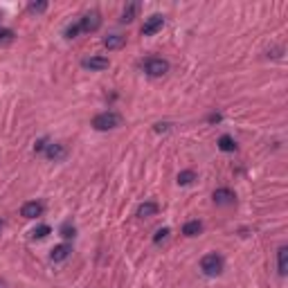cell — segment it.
Listing matches in <instances>:
<instances>
[{
	"instance_id": "13",
	"label": "cell",
	"mask_w": 288,
	"mask_h": 288,
	"mask_svg": "<svg viewBox=\"0 0 288 288\" xmlns=\"http://www.w3.org/2000/svg\"><path fill=\"white\" fill-rule=\"evenodd\" d=\"M277 264H279V275H286L288 272V248L286 245H282V248L277 250Z\"/></svg>"
},
{
	"instance_id": "3",
	"label": "cell",
	"mask_w": 288,
	"mask_h": 288,
	"mask_svg": "<svg viewBox=\"0 0 288 288\" xmlns=\"http://www.w3.org/2000/svg\"><path fill=\"white\" fill-rule=\"evenodd\" d=\"M144 70H146L149 77H162V74L169 72V61H167V59H160V56H151V59H146V63H144Z\"/></svg>"
},
{
	"instance_id": "5",
	"label": "cell",
	"mask_w": 288,
	"mask_h": 288,
	"mask_svg": "<svg viewBox=\"0 0 288 288\" xmlns=\"http://www.w3.org/2000/svg\"><path fill=\"white\" fill-rule=\"evenodd\" d=\"M162 25H165V18L160 16V14H153V16H149L146 21H144L142 25V34L144 36H153L155 32H160Z\"/></svg>"
},
{
	"instance_id": "4",
	"label": "cell",
	"mask_w": 288,
	"mask_h": 288,
	"mask_svg": "<svg viewBox=\"0 0 288 288\" xmlns=\"http://www.w3.org/2000/svg\"><path fill=\"white\" fill-rule=\"evenodd\" d=\"M101 25V16H99V11H88V14H83V18L79 21V29L81 32H97Z\"/></svg>"
},
{
	"instance_id": "8",
	"label": "cell",
	"mask_w": 288,
	"mask_h": 288,
	"mask_svg": "<svg viewBox=\"0 0 288 288\" xmlns=\"http://www.w3.org/2000/svg\"><path fill=\"white\" fill-rule=\"evenodd\" d=\"M45 155H48L50 160L59 162V160H63V158L68 155V151H66V146H63V144H48V146H45Z\"/></svg>"
},
{
	"instance_id": "1",
	"label": "cell",
	"mask_w": 288,
	"mask_h": 288,
	"mask_svg": "<svg viewBox=\"0 0 288 288\" xmlns=\"http://www.w3.org/2000/svg\"><path fill=\"white\" fill-rule=\"evenodd\" d=\"M122 124V115L115 111H106V113H99V115L93 120V126L97 131H111V128H117Z\"/></svg>"
},
{
	"instance_id": "22",
	"label": "cell",
	"mask_w": 288,
	"mask_h": 288,
	"mask_svg": "<svg viewBox=\"0 0 288 288\" xmlns=\"http://www.w3.org/2000/svg\"><path fill=\"white\" fill-rule=\"evenodd\" d=\"M167 237H169V227H162V230H158V232H155L153 241H155V243H162Z\"/></svg>"
},
{
	"instance_id": "19",
	"label": "cell",
	"mask_w": 288,
	"mask_h": 288,
	"mask_svg": "<svg viewBox=\"0 0 288 288\" xmlns=\"http://www.w3.org/2000/svg\"><path fill=\"white\" fill-rule=\"evenodd\" d=\"M194 178H196L194 171H180L178 173V185H189Z\"/></svg>"
},
{
	"instance_id": "10",
	"label": "cell",
	"mask_w": 288,
	"mask_h": 288,
	"mask_svg": "<svg viewBox=\"0 0 288 288\" xmlns=\"http://www.w3.org/2000/svg\"><path fill=\"white\" fill-rule=\"evenodd\" d=\"M70 252H72V248L68 243L54 245V248H52V252H50V259L52 261H66L68 257H70Z\"/></svg>"
},
{
	"instance_id": "24",
	"label": "cell",
	"mask_w": 288,
	"mask_h": 288,
	"mask_svg": "<svg viewBox=\"0 0 288 288\" xmlns=\"http://www.w3.org/2000/svg\"><path fill=\"white\" fill-rule=\"evenodd\" d=\"M45 146H48V140H41V142L34 146V151H45Z\"/></svg>"
},
{
	"instance_id": "9",
	"label": "cell",
	"mask_w": 288,
	"mask_h": 288,
	"mask_svg": "<svg viewBox=\"0 0 288 288\" xmlns=\"http://www.w3.org/2000/svg\"><path fill=\"white\" fill-rule=\"evenodd\" d=\"M214 203L216 205H232L234 203V192L232 189H216L214 192Z\"/></svg>"
},
{
	"instance_id": "21",
	"label": "cell",
	"mask_w": 288,
	"mask_h": 288,
	"mask_svg": "<svg viewBox=\"0 0 288 288\" xmlns=\"http://www.w3.org/2000/svg\"><path fill=\"white\" fill-rule=\"evenodd\" d=\"M27 9L32 11V14H41V11L48 9V2H29Z\"/></svg>"
},
{
	"instance_id": "14",
	"label": "cell",
	"mask_w": 288,
	"mask_h": 288,
	"mask_svg": "<svg viewBox=\"0 0 288 288\" xmlns=\"http://www.w3.org/2000/svg\"><path fill=\"white\" fill-rule=\"evenodd\" d=\"M200 230H203V223L200 221H189V223H185L183 234L185 237H196V234H200Z\"/></svg>"
},
{
	"instance_id": "20",
	"label": "cell",
	"mask_w": 288,
	"mask_h": 288,
	"mask_svg": "<svg viewBox=\"0 0 288 288\" xmlns=\"http://www.w3.org/2000/svg\"><path fill=\"white\" fill-rule=\"evenodd\" d=\"M11 41H14V32L0 27V45H7V43H11Z\"/></svg>"
},
{
	"instance_id": "15",
	"label": "cell",
	"mask_w": 288,
	"mask_h": 288,
	"mask_svg": "<svg viewBox=\"0 0 288 288\" xmlns=\"http://www.w3.org/2000/svg\"><path fill=\"white\" fill-rule=\"evenodd\" d=\"M218 149L225 151V153L237 149V142L232 140V135H221V138H218Z\"/></svg>"
},
{
	"instance_id": "18",
	"label": "cell",
	"mask_w": 288,
	"mask_h": 288,
	"mask_svg": "<svg viewBox=\"0 0 288 288\" xmlns=\"http://www.w3.org/2000/svg\"><path fill=\"white\" fill-rule=\"evenodd\" d=\"M74 234H77L74 225H72V223H63L61 225V237L63 239H74Z\"/></svg>"
},
{
	"instance_id": "26",
	"label": "cell",
	"mask_w": 288,
	"mask_h": 288,
	"mask_svg": "<svg viewBox=\"0 0 288 288\" xmlns=\"http://www.w3.org/2000/svg\"><path fill=\"white\" fill-rule=\"evenodd\" d=\"M0 18H2V14H0Z\"/></svg>"
},
{
	"instance_id": "23",
	"label": "cell",
	"mask_w": 288,
	"mask_h": 288,
	"mask_svg": "<svg viewBox=\"0 0 288 288\" xmlns=\"http://www.w3.org/2000/svg\"><path fill=\"white\" fill-rule=\"evenodd\" d=\"M79 32H81V29H79V23H74V25H68V29H66V39H74V36H77Z\"/></svg>"
},
{
	"instance_id": "17",
	"label": "cell",
	"mask_w": 288,
	"mask_h": 288,
	"mask_svg": "<svg viewBox=\"0 0 288 288\" xmlns=\"http://www.w3.org/2000/svg\"><path fill=\"white\" fill-rule=\"evenodd\" d=\"M50 232H52L50 225H39V227H34L32 230V239H45Z\"/></svg>"
},
{
	"instance_id": "7",
	"label": "cell",
	"mask_w": 288,
	"mask_h": 288,
	"mask_svg": "<svg viewBox=\"0 0 288 288\" xmlns=\"http://www.w3.org/2000/svg\"><path fill=\"white\" fill-rule=\"evenodd\" d=\"M81 66L88 68V70H106L111 63H108V59H106V56H90V59H83Z\"/></svg>"
},
{
	"instance_id": "6",
	"label": "cell",
	"mask_w": 288,
	"mask_h": 288,
	"mask_svg": "<svg viewBox=\"0 0 288 288\" xmlns=\"http://www.w3.org/2000/svg\"><path fill=\"white\" fill-rule=\"evenodd\" d=\"M21 214L25 216V218H39V216L43 214V203H36V200H29V203H25V205H23Z\"/></svg>"
},
{
	"instance_id": "2",
	"label": "cell",
	"mask_w": 288,
	"mask_h": 288,
	"mask_svg": "<svg viewBox=\"0 0 288 288\" xmlns=\"http://www.w3.org/2000/svg\"><path fill=\"white\" fill-rule=\"evenodd\" d=\"M200 270L205 272L207 277H216L223 272V257L216 255V252H210L200 259Z\"/></svg>"
},
{
	"instance_id": "25",
	"label": "cell",
	"mask_w": 288,
	"mask_h": 288,
	"mask_svg": "<svg viewBox=\"0 0 288 288\" xmlns=\"http://www.w3.org/2000/svg\"><path fill=\"white\" fill-rule=\"evenodd\" d=\"M0 230H2V221H0Z\"/></svg>"
},
{
	"instance_id": "11",
	"label": "cell",
	"mask_w": 288,
	"mask_h": 288,
	"mask_svg": "<svg viewBox=\"0 0 288 288\" xmlns=\"http://www.w3.org/2000/svg\"><path fill=\"white\" fill-rule=\"evenodd\" d=\"M155 214H158V203H153V200H146V203H142L138 207L140 218H149V216H155Z\"/></svg>"
},
{
	"instance_id": "16",
	"label": "cell",
	"mask_w": 288,
	"mask_h": 288,
	"mask_svg": "<svg viewBox=\"0 0 288 288\" xmlns=\"http://www.w3.org/2000/svg\"><path fill=\"white\" fill-rule=\"evenodd\" d=\"M138 9H140L138 2H131V5L124 7V11H122V23H131V21H133L135 14H138Z\"/></svg>"
},
{
	"instance_id": "12",
	"label": "cell",
	"mask_w": 288,
	"mask_h": 288,
	"mask_svg": "<svg viewBox=\"0 0 288 288\" xmlns=\"http://www.w3.org/2000/svg\"><path fill=\"white\" fill-rule=\"evenodd\" d=\"M124 43H126V39H124L122 34H111V36L104 39V48H108V50H117V48H122Z\"/></svg>"
}]
</instances>
